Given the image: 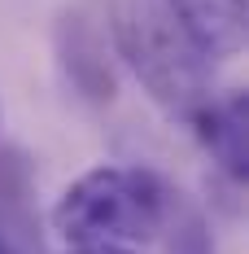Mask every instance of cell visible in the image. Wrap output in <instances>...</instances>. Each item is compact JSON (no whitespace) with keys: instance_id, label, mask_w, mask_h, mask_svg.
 <instances>
[{"instance_id":"6da1fadb","label":"cell","mask_w":249,"mask_h":254,"mask_svg":"<svg viewBox=\"0 0 249 254\" xmlns=\"http://www.w3.org/2000/svg\"><path fill=\"white\" fill-rule=\"evenodd\" d=\"M175 189L149 167H92L57 197L52 228L66 246H140L171 224Z\"/></svg>"},{"instance_id":"7a4b0ae2","label":"cell","mask_w":249,"mask_h":254,"mask_svg":"<svg viewBox=\"0 0 249 254\" xmlns=\"http://www.w3.org/2000/svg\"><path fill=\"white\" fill-rule=\"evenodd\" d=\"M114 49L171 119H193V110L214 97V62H205L193 40L179 31L166 4L118 0L114 4Z\"/></svg>"},{"instance_id":"3957f363","label":"cell","mask_w":249,"mask_h":254,"mask_svg":"<svg viewBox=\"0 0 249 254\" xmlns=\"http://www.w3.org/2000/svg\"><path fill=\"white\" fill-rule=\"evenodd\" d=\"M205 62H227L245 49L249 0H162Z\"/></svg>"},{"instance_id":"277c9868","label":"cell","mask_w":249,"mask_h":254,"mask_svg":"<svg viewBox=\"0 0 249 254\" xmlns=\"http://www.w3.org/2000/svg\"><path fill=\"white\" fill-rule=\"evenodd\" d=\"M188 127L197 131L201 149L219 162V171L236 184H245L249 176V101L245 92H223L193 110Z\"/></svg>"},{"instance_id":"5b68a950","label":"cell","mask_w":249,"mask_h":254,"mask_svg":"<svg viewBox=\"0 0 249 254\" xmlns=\"http://www.w3.org/2000/svg\"><path fill=\"white\" fill-rule=\"evenodd\" d=\"M57 53H61V70L79 88V97H88L97 105L114 101L118 79H114V66H109V53H105L100 35L88 26L83 13L61 18V26H57Z\"/></svg>"},{"instance_id":"8992f818","label":"cell","mask_w":249,"mask_h":254,"mask_svg":"<svg viewBox=\"0 0 249 254\" xmlns=\"http://www.w3.org/2000/svg\"><path fill=\"white\" fill-rule=\"evenodd\" d=\"M171 254H214V241H210V232H205V224H201L197 215H184L175 224Z\"/></svg>"},{"instance_id":"52a82bcc","label":"cell","mask_w":249,"mask_h":254,"mask_svg":"<svg viewBox=\"0 0 249 254\" xmlns=\"http://www.w3.org/2000/svg\"><path fill=\"white\" fill-rule=\"evenodd\" d=\"M66 254H140L131 246H70Z\"/></svg>"},{"instance_id":"ba28073f","label":"cell","mask_w":249,"mask_h":254,"mask_svg":"<svg viewBox=\"0 0 249 254\" xmlns=\"http://www.w3.org/2000/svg\"><path fill=\"white\" fill-rule=\"evenodd\" d=\"M0 254H13V246H9V241H4V237H0Z\"/></svg>"}]
</instances>
